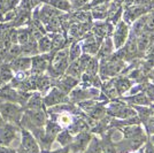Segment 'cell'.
Listing matches in <instances>:
<instances>
[{"label":"cell","instance_id":"obj_1","mask_svg":"<svg viewBox=\"0 0 154 153\" xmlns=\"http://www.w3.org/2000/svg\"><path fill=\"white\" fill-rule=\"evenodd\" d=\"M0 112L5 120L17 122L21 116V109L11 102H2L0 104Z\"/></svg>","mask_w":154,"mask_h":153},{"label":"cell","instance_id":"obj_2","mask_svg":"<svg viewBox=\"0 0 154 153\" xmlns=\"http://www.w3.org/2000/svg\"><path fill=\"white\" fill-rule=\"evenodd\" d=\"M68 50H64L55 54V57L53 59V69L57 70L58 74L62 73L68 64Z\"/></svg>","mask_w":154,"mask_h":153},{"label":"cell","instance_id":"obj_3","mask_svg":"<svg viewBox=\"0 0 154 153\" xmlns=\"http://www.w3.org/2000/svg\"><path fill=\"white\" fill-rule=\"evenodd\" d=\"M127 36H128V28L125 26V23L121 22L120 26L117 27L115 33H114V43L113 44H114L116 48H120L124 44Z\"/></svg>","mask_w":154,"mask_h":153},{"label":"cell","instance_id":"obj_4","mask_svg":"<svg viewBox=\"0 0 154 153\" xmlns=\"http://www.w3.org/2000/svg\"><path fill=\"white\" fill-rule=\"evenodd\" d=\"M124 68V64L122 62V60H112L110 62L106 64L103 67V75H109V76H114L120 74Z\"/></svg>","mask_w":154,"mask_h":153},{"label":"cell","instance_id":"obj_5","mask_svg":"<svg viewBox=\"0 0 154 153\" xmlns=\"http://www.w3.org/2000/svg\"><path fill=\"white\" fill-rule=\"evenodd\" d=\"M15 137V130L12 126L2 124L0 127V144L1 145H8L13 138Z\"/></svg>","mask_w":154,"mask_h":153},{"label":"cell","instance_id":"obj_6","mask_svg":"<svg viewBox=\"0 0 154 153\" xmlns=\"http://www.w3.org/2000/svg\"><path fill=\"white\" fill-rule=\"evenodd\" d=\"M91 139V136L85 133H81L76 137V139L74 142V144L71 145V150L74 152H78V151H83L85 147L88 146L89 142Z\"/></svg>","mask_w":154,"mask_h":153},{"label":"cell","instance_id":"obj_7","mask_svg":"<svg viewBox=\"0 0 154 153\" xmlns=\"http://www.w3.org/2000/svg\"><path fill=\"white\" fill-rule=\"evenodd\" d=\"M23 147L26 153H38V146L36 142L28 133H23Z\"/></svg>","mask_w":154,"mask_h":153},{"label":"cell","instance_id":"obj_8","mask_svg":"<svg viewBox=\"0 0 154 153\" xmlns=\"http://www.w3.org/2000/svg\"><path fill=\"white\" fill-rule=\"evenodd\" d=\"M62 101H64V95L61 91H59L58 89L53 90L45 99V102L47 105H54V104H58V102Z\"/></svg>","mask_w":154,"mask_h":153},{"label":"cell","instance_id":"obj_9","mask_svg":"<svg viewBox=\"0 0 154 153\" xmlns=\"http://www.w3.org/2000/svg\"><path fill=\"white\" fill-rule=\"evenodd\" d=\"M29 115H30V119H31V121L36 124V126H43L44 124V122H45V116H44V113L43 112H40L39 109H35V111H32V112H29Z\"/></svg>","mask_w":154,"mask_h":153},{"label":"cell","instance_id":"obj_10","mask_svg":"<svg viewBox=\"0 0 154 153\" xmlns=\"http://www.w3.org/2000/svg\"><path fill=\"white\" fill-rule=\"evenodd\" d=\"M31 64V60L30 59H26V58H21V59H17L15 60L13 64H12V67L16 70H26L30 67Z\"/></svg>","mask_w":154,"mask_h":153},{"label":"cell","instance_id":"obj_11","mask_svg":"<svg viewBox=\"0 0 154 153\" xmlns=\"http://www.w3.org/2000/svg\"><path fill=\"white\" fill-rule=\"evenodd\" d=\"M149 43H151L149 35L146 33V32L141 33L140 38L137 40V48H138V51H145L148 46H149Z\"/></svg>","mask_w":154,"mask_h":153},{"label":"cell","instance_id":"obj_12","mask_svg":"<svg viewBox=\"0 0 154 153\" xmlns=\"http://www.w3.org/2000/svg\"><path fill=\"white\" fill-rule=\"evenodd\" d=\"M32 69L33 71H43L46 68V61L40 57H36L31 60Z\"/></svg>","mask_w":154,"mask_h":153},{"label":"cell","instance_id":"obj_13","mask_svg":"<svg viewBox=\"0 0 154 153\" xmlns=\"http://www.w3.org/2000/svg\"><path fill=\"white\" fill-rule=\"evenodd\" d=\"M113 47H114V44L112 43V39L107 38L103 42V46L100 48V55L101 57H107V55H109L113 52Z\"/></svg>","mask_w":154,"mask_h":153},{"label":"cell","instance_id":"obj_14","mask_svg":"<svg viewBox=\"0 0 154 153\" xmlns=\"http://www.w3.org/2000/svg\"><path fill=\"white\" fill-rule=\"evenodd\" d=\"M67 73H68V75H70L71 77H75V78L79 77L81 73H82V69H81L79 62H78V61H74V62L70 64V67L68 68Z\"/></svg>","mask_w":154,"mask_h":153},{"label":"cell","instance_id":"obj_15","mask_svg":"<svg viewBox=\"0 0 154 153\" xmlns=\"http://www.w3.org/2000/svg\"><path fill=\"white\" fill-rule=\"evenodd\" d=\"M77 83V80L75 77H67L66 80L62 81V84H61V88L64 91H69L71 88H74Z\"/></svg>","mask_w":154,"mask_h":153},{"label":"cell","instance_id":"obj_16","mask_svg":"<svg viewBox=\"0 0 154 153\" xmlns=\"http://www.w3.org/2000/svg\"><path fill=\"white\" fill-rule=\"evenodd\" d=\"M59 131H60V127H59L58 124L48 123V124H47V128H46V136L52 139L55 135L58 134Z\"/></svg>","mask_w":154,"mask_h":153},{"label":"cell","instance_id":"obj_17","mask_svg":"<svg viewBox=\"0 0 154 153\" xmlns=\"http://www.w3.org/2000/svg\"><path fill=\"white\" fill-rule=\"evenodd\" d=\"M129 86H130V82H129L127 78H120V80L116 82L115 89L119 90L120 93H122V92H124L127 89H129Z\"/></svg>","mask_w":154,"mask_h":153},{"label":"cell","instance_id":"obj_18","mask_svg":"<svg viewBox=\"0 0 154 153\" xmlns=\"http://www.w3.org/2000/svg\"><path fill=\"white\" fill-rule=\"evenodd\" d=\"M138 51V48H137V40H136L135 37H131L130 40H129L128 45H127V54L128 55H134L136 54V52Z\"/></svg>","mask_w":154,"mask_h":153},{"label":"cell","instance_id":"obj_19","mask_svg":"<svg viewBox=\"0 0 154 153\" xmlns=\"http://www.w3.org/2000/svg\"><path fill=\"white\" fill-rule=\"evenodd\" d=\"M0 96L2 97V98H6V99H11V100H17L19 99L17 96H16V93H15V91L12 89H8V88H5V89L2 90L0 92Z\"/></svg>","mask_w":154,"mask_h":153},{"label":"cell","instance_id":"obj_20","mask_svg":"<svg viewBox=\"0 0 154 153\" xmlns=\"http://www.w3.org/2000/svg\"><path fill=\"white\" fill-rule=\"evenodd\" d=\"M85 70H86V74H89L91 76H94L97 74V70H98V61L94 59H91Z\"/></svg>","mask_w":154,"mask_h":153},{"label":"cell","instance_id":"obj_21","mask_svg":"<svg viewBox=\"0 0 154 153\" xmlns=\"http://www.w3.org/2000/svg\"><path fill=\"white\" fill-rule=\"evenodd\" d=\"M12 77V71L8 66H2L0 68V80L2 81H9Z\"/></svg>","mask_w":154,"mask_h":153},{"label":"cell","instance_id":"obj_22","mask_svg":"<svg viewBox=\"0 0 154 153\" xmlns=\"http://www.w3.org/2000/svg\"><path fill=\"white\" fill-rule=\"evenodd\" d=\"M101 153H116V148L112 142L106 140L101 144Z\"/></svg>","mask_w":154,"mask_h":153},{"label":"cell","instance_id":"obj_23","mask_svg":"<svg viewBox=\"0 0 154 153\" xmlns=\"http://www.w3.org/2000/svg\"><path fill=\"white\" fill-rule=\"evenodd\" d=\"M52 47V43L51 40L48 38H42L39 40V50L42 52H46V51H50Z\"/></svg>","mask_w":154,"mask_h":153},{"label":"cell","instance_id":"obj_24","mask_svg":"<svg viewBox=\"0 0 154 153\" xmlns=\"http://www.w3.org/2000/svg\"><path fill=\"white\" fill-rule=\"evenodd\" d=\"M79 55H81V47L77 44H72L70 48V60L75 61Z\"/></svg>","mask_w":154,"mask_h":153},{"label":"cell","instance_id":"obj_25","mask_svg":"<svg viewBox=\"0 0 154 153\" xmlns=\"http://www.w3.org/2000/svg\"><path fill=\"white\" fill-rule=\"evenodd\" d=\"M58 140H59V143H60V144L66 145V144H68V143L71 140V136L68 131H63V133H61V134L59 135Z\"/></svg>","mask_w":154,"mask_h":153},{"label":"cell","instance_id":"obj_26","mask_svg":"<svg viewBox=\"0 0 154 153\" xmlns=\"http://www.w3.org/2000/svg\"><path fill=\"white\" fill-rule=\"evenodd\" d=\"M40 105H42V100H40L39 96H33L31 98V100L29 101V107L30 108L39 109L40 108Z\"/></svg>","mask_w":154,"mask_h":153},{"label":"cell","instance_id":"obj_27","mask_svg":"<svg viewBox=\"0 0 154 153\" xmlns=\"http://www.w3.org/2000/svg\"><path fill=\"white\" fill-rule=\"evenodd\" d=\"M88 128V124L84 121H78L77 123H75V126L71 128V131L72 133H81Z\"/></svg>","mask_w":154,"mask_h":153},{"label":"cell","instance_id":"obj_28","mask_svg":"<svg viewBox=\"0 0 154 153\" xmlns=\"http://www.w3.org/2000/svg\"><path fill=\"white\" fill-rule=\"evenodd\" d=\"M131 101L136 102V104H143V105H148L149 104V100H148L147 97L145 96V95H140V96L138 97H135Z\"/></svg>","mask_w":154,"mask_h":153},{"label":"cell","instance_id":"obj_29","mask_svg":"<svg viewBox=\"0 0 154 153\" xmlns=\"http://www.w3.org/2000/svg\"><path fill=\"white\" fill-rule=\"evenodd\" d=\"M28 39H29V36H28V32L26 31H21L17 33V42H19L20 44H26Z\"/></svg>","mask_w":154,"mask_h":153},{"label":"cell","instance_id":"obj_30","mask_svg":"<svg viewBox=\"0 0 154 153\" xmlns=\"http://www.w3.org/2000/svg\"><path fill=\"white\" fill-rule=\"evenodd\" d=\"M59 122H60V124H63V126H69L71 123V119L69 115H61L60 116V119H59Z\"/></svg>","mask_w":154,"mask_h":153},{"label":"cell","instance_id":"obj_31","mask_svg":"<svg viewBox=\"0 0 154 153\" xmlns=\"http://www.w3.org/2000/svg\"><path fill=\"white\" fill-rule=\"evenodd\" d=\"M145 27L147 30H154V15H151L145 22Z\"/></svg>","mask_w":154,"mask_h":153},{"label":"cell","instance_id":"obj_32","mask_svg":"<svg viewBox=\"0 0 154 153\" xmlns=\"http://www.w3.org/2000/svg\"><path fill=\"white\" fill-rule=\"evenodd\" d=\"M147 93L151 98V100H154V86H148Z\"/></svg>","mask_w":154,"mask_h":153},{"label":"cell","instance_id":"obj_33","mask_svg":"<svg viewBox=\"0 0 154 153\" xmlns=\"http://www.w3.org/2000/svg\"><path fill=\"white\" fill-rule=\"evenodd\" d=\"M146 153H154L153 145H147V147H146Z\"/></svg>","mask_w":154,"mask_h":153},{"label":"cell","instance_id":"obj_34","mask_svg":"<svg viewBox=\"0 0 154 153\" xmlns=\"http://www.w3.org/2000/svg\"><path fill=\"white\" fill-rule=\"evenodd\" d=\"M55 153H69V150L68 148H64V150H60V151H58V152Z\"/></svg>","mask_w":154,"mask_h":153},{"label":"cell","instance_id":"obj_35","mask_svg":"<svg viewBox=\"0 0 154 153\" xmlns=\"http://www.w3.org/2000/svg\"><path fill=\"white\" fill-rule=\"evenodd\" d=\"M0 153H11V152H8L7 150H5V148H2V147H0Z\"/></svg>","mask_w":154,"mask_h":153},{"label":"cell","instance_id":"obj_36","mask_svg":"<svg viewBox=\"0 0 154 153\" xmlns=\"http://www.w3.org/2000/svg\"><path fill=\"white\" fill-rule=\"evenodd\" d=\"M151 142H152V145L154 146V135L153 136H151Z\"/></svg>","mask_w":154,"mask_h":153},{"label":"cell","instance_id":"obj_37","mask_svg":"<svg viewBox=\"0 0 154 153\" xmlns=\"http://www.w3.org/2000/svg\"><path fill=\"white\" fill-rule=\"evenodd\" d=\"M2 126V119H1V116H0V127Z\"/></svg>","mask_w":154,"mask_h":153}]
</instances>
